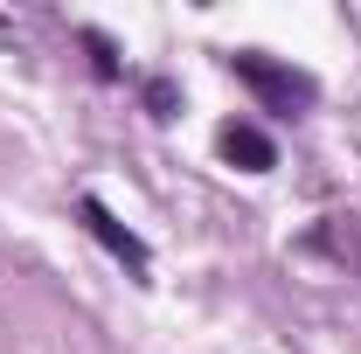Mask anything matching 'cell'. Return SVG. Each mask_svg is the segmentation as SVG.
Returning a JSON list of instances; mask_svg holds the SVG:
<instances>
[{
	"mask_svg": "<svg viewBox=\"0 0 361 354\" xmlns=\"http://www.w3.org/2000/svg\"><path fill=\"white\" fill-rule=\"evenodd\" d=\"M84 49H90V70H97V77H118V49L104 42L97 28H84Z\"/></svg>",
	"mask_w": 361,
	"mask_h": 354,
	"instance_id": "cell-4",
	"label": "cell"
},
{
	"mask_svg": "<svg viewBox=\"0 0 361 354\" xmlns=\"http://www.w3.org/2000/svg\"><path fill=\"white\" fill-rule=\"evenodd\" d=\"M77 222H84L90 236H97V243H104V250H111L118 264L133 271V278H146V264H153V257H146V243H139V236H133V229H126L118 216H111V209H104L97 195H84V202H77Z\"/></svg>",
	"mask_w": 361,
	"mask_h": 354,
	"instance_id": "cell-2",
	"label": "cell"
},
{
	"mask_svg": "<svg viewBox=\"0 0 361 354\" xmlns=\"http://www.w3.org/2000/svg\"><path fill=\"white\" fill-rule=\"evenodd\" d=\"M146 104H153V118H174V84L153 77V84H146Z\"/></svg>",
	"mask_w": 361,
	"mask_h": 354,
	"instance_id": "cell-5",
	"label": "cell"
},
{
	"mask_svg": "<svg viewBox=\"0 0 361 354\" xmlns=\"http://www.w3.org/2000/svg\"><path fill=\"white\" fill-rule=\"evenodd\" d=\"M229 70H236V84L257 90V104H264V111H313V97H319V84L306 77V70L271 63V56H257V49H236V56H229Z\"/></svg>",
	"mask_w": 361,
	"mask_h": 354,
	"instance_id": "cell-1",
	"label": "cell"
},
{
	"mask_svg": "<svg viewBox=\"0 0 361 354\" xmlns=\"http://www.w3.org/2000/svg\"><path fill=\"white\" fill-rule=\"evenodd\" d=\"M216 146H223V160H229V167H243V174H271V167H278V146H271V139L257 133L250 118L223 126V139H216Z\"/></svg>",
	"mask_w": 361,
	"mask_h": 354,
	"instance_id": "cell-3",
	"label": "cell"
}]
</instances>
